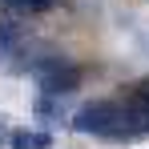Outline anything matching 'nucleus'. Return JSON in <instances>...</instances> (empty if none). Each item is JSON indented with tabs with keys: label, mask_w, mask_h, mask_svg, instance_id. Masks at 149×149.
Wrapping results in <instances>:
<instances>
[{
	"label": "nucleus",
	"mask_w": 149,
	"mask_h": 149,
	"mask_svg": "<svg viewBox=\"0 0 149 149\" xmlns=\"http://www.w3.org/2000/svg\"><path fill=\"white\" fill-rule=\"evenodd\" d=\"M77 133L85 137H109V141H129V117H125L117 97H101V101H85L69 121Z\"/></svg>",
	"instance_id": "nucleus-1"
},
{
	"label": "nucleus",
	"mask_w": 149,
	"mask_h": 149,
	"mask_svg": "<svg viewBox=\"0 0 149 149\" xmlns=\"http://www.w3.org/2000/svg\"><path fill=\"white\" fill-rule=\"evenodd\" d=\"M28 73L36 77V85H40L45 97H69L77 85L85 81V69L77 61H69V56H61V52H49V56L28 61Z\"/></svg>",
	"instance_id": "nucleus-2"
},
{
	"label": "nucleus",
	"mask_w": 149,
	"mask_h": 149,
	"mask_svg": "<svg viewBox=\"0 0 149 149\" xmlns=\"http://www.w3.org/2000/svg\"><path fill=\"white\" fill-rule=\"evenodd\" d=\"M56 0H0V8L4 12H12V16H40V12H49Z\"/></svg>",
	"instance_id": "nucleus-3"
},
{
	"label": "nucleus",
	"mask_w": 149,
	"mask_h": 149,
	"mask_svg": "<svg viewBox=\"0 0 149 149\" xmlns=\"http://www.w3.org/2000/svg\"><path fill=\"white\" fill-rule=\"evenodd\" d=\"M16 49H20V32L8 24V20H0V56H12Z\"/></svg>",
	"instance_id": "nucleus-4"
},
{
	"label": "nucleus",
	"mask_w": 149,
	"mask_h": 149,
	"mask_svg": "<svg viewBox=\"0 0 149 149\" xmlns=\"http://www.w3.org/2000/svg\"><path fill=\"white\" fill-rule=\"evenodd\" d=\"M36 117L40 121H61V105H56V97H36Z\"/></svg>",
	"instance_id": "nucleus-5"
},
{
	"label": "nucleus",
	"mask_w": 149,
	"mask_h": 149,
	"mask_svg": "<svg viewBox=\"0 0 149 149\" xmlns=\"http://www.w3.org/2000/svg\"><path fill=\"white\" fill-rule=\"evenodd\" d=\"M12 149H32V133L28 129H16L12 133Z\"/></svg>",
	"instance_id": "nucleus-6"
},
{
	"label": "nucleus",
	"mask_w": 149,
	"mask_h": 149,
	"mask_svg": "<svg viewBox=\"0 0 149 149\" xmlns=\"http://www.w3.org/2000/svg\"><path fill=\"white\" fill-rule=\"evenodd\" d=\"M32 149H52V133H32Z\"/></svg>",
	"instance_id": "nucleus-7"
}]
</instances>
